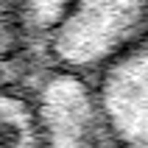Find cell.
<instances>
[{
  "label": "cell",
  "instance_id": "obj_2",
  "mask_svg": "<svg viewBox=\"0 0 148 148\" xmlns=\"http://www.w3.org/2000/svg\"><path fill=\"white\" fill-rule=\"evenodd\" d=\"M92 101L120 148H148V34L90 81Z\"/></svg>",
  "mask_w": 148,
  "mask_h": 148
},
{
  "label": "cell",
  "instance_id": "obj_4",
  "mask_svg": "<svg viewBox=\"0 0 148 148\" xmlns=\"http://www.w3.org/2000/svg\"><path fill=\"white\" fill-rule=\"evenodd\" d=\"M0 148H50V132L36 90L23 81H3L0 95Z\"/></svg>",
  "mask_w": 148,
  "mask_h": 148
},
{
  "label": "cell",
  "instance_id": "obj_3",
  "mask_svg": "<svg viewBox=\"0 0 148 148\" xmlns=\"http://www.w3.org/2000/svg\"><path fill=\"white\" fill-rule=\"evenodd\" d=\"M34 90L50 132V148H120L101 123L87 81L73 75H45Z\"/></svg>",
  "mask_w": 148,
  "mask_h": 148
},
{
  "label": "cell",
  "instance_id": "obj_1",
  "mask_svg": "<svg viewBox=\"0 0 148 148\" xmlns=\"http://www.w3.org/2000/svg\"><path fill=\"white\" fill-rule=\"evenodd\" d=\"M145 34L148 0H64L59 25L42 48L36 81L73 75L90 84Z\"/></svg>",
  "mask_w": 148,
  "mask_h": 148
}]
</instances>
